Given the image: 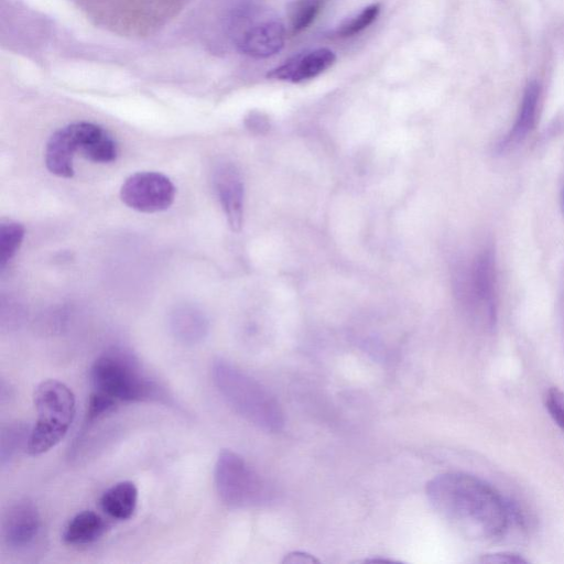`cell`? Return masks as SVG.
<instances>
[{
	"label": "cell",
	"mask_w": 564,
	"mask_h": 564,
	"mask_svg": "<svg viewBox=\"0 0 564 564\" xmlns=\"http://www.w3.org/2000/svg\"><path fill=\"white\" fill-rule=\"evenodd\" d=\"M432 507L463 535L477 541L501 539L510 524V509L485 480L464 473H446L426 484Z\"/></svg>",
	"instance_id": "obj_1"
},
{
	"label": "cell",
	"mask_w": 564,
	"mask_h": 564,
	"mask_svg": "<svg viewBox=\"0 0 564 564\" xmlns=\"http://www.w3.org/2000/svg\"><path fill=\"white\" fill-rule=\"evenodd\" d=\"M212 377L225 401L240 416L268 432L282 430L284 415L281 405L259 381L223 358L213 361Z\"/></svg>",
	"instance_id": "obj_2"
},
{
	"label": "cell",
	"mask_w": 564,
	"mask_h": 564,
	"mask_svg": "<svg viewBox=\"0 0 564 564\" xmlns=\"http://www.w3.org/2000/svg\"><path fill=\"white\" fill-rule=\"evenodd\" d=\"M93 392L118 402H139L158 399L160 391L142 370L135 357L121 348L101 354L90 369Z\"/></svg>",
	"instance_id": "obj_3"
},
{
	"label": "cell",
	"mask_w": 564,
	"mask_h": 564,
	"mask_svg": "<svg viewBox=\"0 0 564 564\" xmlns=\"http://www.w3.org/2000/svg\"><path fill=\"white\" fill-rule=\"evenodd\" d=\"M33 401L37 417L26 451L36 456L55 447L67 434L75 415V395L65 383L48 379L37 384Z\"/></svg>",
	"instance_id": "obj_4"
},
{
	"label": "cell",
	"mask_w": 564,
	"mask_h": 564,
	"mask_svg": "<svg viewBox=\"0 0 564 564\" xmlns=\"http://www.w3.org/2000/svg\"><path fill=\"white\" fill-rule=\"evenodd\" d=\"M214 482L218 497L235 509L267 503L272 496L267 481L236 452L223 449L216 460Z\"/></svg>",
	"instance_id": "obj_5"
},
{
	"label": "cell",
	"mask_w": 564,
	"mask_h": 564,
	"mask_svg": "<svg viewBox=\"0 0 564 564\" xmlns=\"http://www.w3.org/2000/svg\"><path fill=\"white\" fill-rule=\"evenodd\" d=\"M171 180L158 172H138L121 185L120 198L130 208L141 213L167 209L175 198Z\"/></svg>",
	"instance_id": "obj_6"
},
{
	"label": "cell",
	"mask_w": 564,
	"mask_h": 564,
	"mask_svg": "<svg viewBox=\"0 0 564 564\" xmlns=\"http://www.w3.org/2000/svg\"><path fill=\"white\" fill-rule=\"evenodd\" d=\"M41 516L36 506L26 500H19L4 512L1 534L7 546L24 550L31 546L40 534Z\"/></svg>",
	"instance_id": "obj_7"
},
{
	"label": "cell",
	"mask_w": 564,
	"mask_h": 564,
	"mask_svg": "<svg viewBox=\"0 0 564 564\" xmlns=\"http://www.w3.org/2000/svg\"><path fill=\"white\" fill-rule=\"evenodd\" d=\"M214 186L230 228L239 231L243 220L245 188L237 167L220 163L214 172Z\"/></svg>",
	"instance_id": "obj_8"
},
{
	"label": "cell",
	"mask_w": 564,
	"mask_h": 564,
	"mask_svg": "<svg viewBox=\"0 0 564 564\" xmlns=\"http://www.w3.org/2000/svg\"><path fill=\"white\" fill-rule=\"evenodd\" d=\"M336 56L328 48H317L314 51L297 54L271 69L268 77L291 83H301L312 79L335 63Z\"/></svg>",
	"instance_id": "obj_9"
},
{
	"label": "cell",
	"mask_w": 564,
	"mask_h": 564,
	"mask_svg": "<svg viewBox=\"0 0 564 564\" xmlns=\"http://www.w3.org/2000/svg\"><path fill=\"white\" fill-rule=\"evenodd\" d=\"M76 139L78 152L95 163L113 162L118 155V147L111 134L91 122L70 123Z\"/></svg>",
	"instance_id": "obj_10"
},
{
	"label": "cell",
	"mask_w": 564,
	"mask_h": 564,
	"mask_svg": "<svg viewBox=\"0 0 564 564\" xmlns=\"http://www.w3.org/2000/svg\"><path fill=\"white\" fill-rule=\"evenodd\" d=\"M285 40V30L278 21H264L250 28L239 41L242 53L253 57H269L279 53Z\"/></svg>",
	"instance_id": "obj_11"
},
{
	"label": "cell",
	"mask_w": 564,
	"mask_h": 564,
	"mask_svg": "<svg viewBox=\"0 0 564 564\" xmlns=\"http://www.w3.org/2000/svg\"><path fill=\"white\" fill-rule=\"evenodd\" d=\"M76 152L78 149L70 124L58 129L46 143L45 164L47 170L59 177H72Z\"/></svg>",
	"instance_id": "obj_12"
},
{
	"label": "cell",
	"mask_w": 564,
	"mask_h": 564,
	"mask_svg": "<svg viewBox=\"0 0 564 564\" xmlns=\"http://www.w3.org/2000/svg\"><path fill=\"white\" fill-rule=\"evenodd\" d=\"M539 96V86L535 83L528 85L514 124L498 145L499 152L509 151L517 147L532 131L536 121Z\"/></svg>",
	"instance_id": "obj_13"
},
{
	"label": "cell",
	"mask_w": 564,
	"mask_h": 564,
	"mask_svg": "<svg viewBox=\"0 0 564 564\" xmlns=\"http://www.w3.org/2000/svg\"><path fill=\"white\" fill-rule=\"evenodd\" d=\"M138 489L132 481L123 480L108 488L100 498L105 513L117 520L130 519L137 508Z\"/></svg>",
	"instance_id": "obj_14"
},
{
	"label": "cell",
	"mask_w": 564,
	"mask_h": 564,
	"mask_svg": "<svg viewBox=\"0 0 564 564\" xmlns=\"http://www.w3.org/2000/svg\"><path fill=\"white\" fill-rule=\"evenodd\" d=\"M106 531V522L96 512L85 510L74 516L63 532V540L72 545L97 541Z\"/></svg>",
	"instance_id": "obj_15"
},
{
	"label": "cell",
	"mask_w": 564,
	"mask_h": 564,
	"mask_svg": "<svg viewBox=\"0 0 564 564\" xmlns=\"http://www.w3.org/2000/svg\"><path fill=\"white\" fill-rule=\"evenodd\" d=\"M171 328L181 343L194 345L204 339L208 325L200 312L191 307H182L173 313Z\"/></svg>",
	"instance_id": "obj_16"
},
{
	"label": "cell",
	"mask_w": 564,
	"mask_h": 564,
	"mask_svg": "<svg viewBox=\"0 0 564 564\" xmlns=\"http://www.w3.org/2000/svg\"><path fill=\"white\" fill-rule=\"evenodd\" d=\"M31 429L23 423H11L3 426L0 437V464L4 467L21 448L26 449Z\"/></svg>",
	"instance_id": "obj_17"
},
{
	"label": "cell",
	"mask_w": 564,
	"mask_h": 564,
	"mask_svg": "<svg viewBox=\"0 0 564 564\" xmlns=\"http://www.w3.org/2000/svg\"><path fill=\"white\" fill-rule=\"evenodd\" d=\"M24 238V227L15 221L0 225V268L1 270L14 257Z\"/></svg>",
	"instance_id": "obj_18"
},
{
	"label": "cell",
	"mask_w": 564,
	"mask_h": 564,
	"mask_svg": "<svg viewBox=\"0 0 564 564\" xmlns=\"http://www.w3.org/2000/svg\"><path fill=\"white\" fill-rule=\"evenodd\" d=\"M321 0H297L289 11L290 25L293 33L308 28L321 10Z\"/></svg>",
	"instance_id": "obj_19"
},
{
	"label": "cell",
	"mask_w": 564,
	"mask_h": 564,
	"mask_svg": "<svg viewBox=\"0 0 564 564\" xmlns=\"http://www.w3.org/2000/svg\"><path fill=\"white\" fill-rule=\"evenodd\" d=\"M379 11L380 6L378 3L365 8L357 15L341 23L337 28L336 34L340 37H348L361 32L377 19Z\"/></svg>",
	"instance_id": "obj_20"
},
{
	"label": "cell",
	"mask_w": 564,
	"mask_h": 564,
	"mask_svg": "<svg viewBox=\"0 0 564 564\" xmlns=\"http://www.w3.org/2000/svg\"><path fill=\"white\" fill-rule=\"evenodd\" d=\"M545 408L555 422L564 432V394L556 388H551L545 395Z\"/></svg>",
	"instance_id": "obj_21"
},
{
	"label": "cell",
	"mask_w": 564,
	"mask_h": 564,
	"mask_svg": "<svg viewBox=\"0 0 564 564\" xmlns=\"http://www.w3.org/2000/svg\"><path fill=\"white\" fill-rule=\"evenodd\" d=\"M480 563H489V564H524L527 560L516 553H492L486 554L481 556L479 560Z\"/></svg>",
	"instance_id": "obj_22"
},
{
	"label": "cell",
	"mask_w": 564,
	"mask_h": 564,
	"mask_svg": "<svg viewBox=\"0 0 564 564\" xmlns=\"http://www.w3.org/2000/svg\"><path fill=\"white\" fill-rule=\"evenodd\" d=\"M319 561L315 558L313 555L305 553V552H292L284 556L283 563L289 564H312V563H318Z\"/></svg>",
	"instance_id": "obj_23"
}]
</instances>
